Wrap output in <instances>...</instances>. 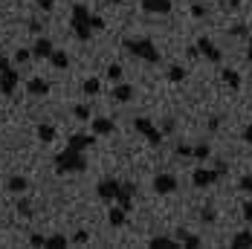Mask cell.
Returning <instances> with one entry per match:
<instances>
[{"label":"cell","mask_w":252,"mask_h":249,"mask_svg":"<svg viewBox=\"0 0 252 249\" xmlns=\"http://www.w3.org/2000/svg\"><path fill=\"white\" fill-rule=\"evenodd\" d=\"M55 171L58 174H78L87 168V156L84 151H73V148H64L61 154H55Z\"/></svg>","instance_id":"1"},{"label":"cell","mask_w":252,"mask_h":249,"mask_svg":"<svg viewBox=\"0 0 252 249\" xmlns=\"http://www.w3.org/2000/svg\"><path fill=\"white\" fill-rule=\"evenodd\" d=\"M220 78H223V84H226V87H232V90H241V75L235 73V70H223V73H220Z\"/></svg>","instance_id":"23"},{"label":"cell","mask_w":252,"mask_h":249,"mask_svg":"<svg viewBox=\"0 0 252 249\" xmlns=\"http://www.w3.org/2000/svg\"><path fill=\"white\" fill-rule=\"evenodd\" d=\"M18 212H21V218H32V206H29V200H21V203H18Z\"/></svg>","instance_id":"36"},{"label":"cell","mask_w":252,"mask_h":249,"mask_svg":"<svg viewBox=\"0 0 252 249\" xmlns=\"http://www.w3.org/2000/svg\"><path fill=\"white\" fill-rule=\"evenodd\" d=\"M35 6L44 9V12H52V9H55V0H35Z\"/></svg>","instance_id":"39"},{"label":"cell","mask_w":252,"mask_h":249,"mask_svg":"<svg viewBox=\"0 0 252 249\" xmlns=\"http://www.w3.org/2000/svg\"><path fill=\"white\" fill-rule=\"evenodd\" d=\"M122 47H125L133 58H142V61H148V64H159V50L154 47L151 38H125L122 41Z\"/></svg>","instance_id":"2"},{"label":"cell","mask_w":252,"mask_h":249,"mask_svg":"<svg viewBox=\"0 0 252 249\" xmlns=\"http://www.w3.org/2000/svg\"><path fill=\"white\" fill-rule=\"evenodd\" d=\"M50 61H52V67H55V70H67V67H70V55H67L64 50H52Z\"/></svg>","instance_id":"21"},{"label":"cell","mask_w":252,"mask_h":249,"mask_svg":"<svg viewBox=\"0 0 252 249\" xmlns=\"http://www.w3.org/2000/svg\"><path fill=\"white\" fill-rule=\"evenodd\" d=\"M67 244H70V238H67V235H50L44 249H67Z\"/></svg>","instance_id":"24"},{"label":"cell","mask_w":252,"mask_h":249,"mask_svg":"<svg viewBox=\"0 0 252 249\" xmlns=\"http://www.w3.org/2000/svg\"><path fill=\"white\" fill-rule=\"evenodd\" d=\"M151 186H154L157 194H174L177 191V177L174 174H157Z\"/></svg>","instance_id":"8"},{"label":"cell","mask_w":252,"mask_h":249,"mask_svg":"<svg viewBox=\"0 0 252 249\" xmlns=\"http://www.w3.org/2000/svg\"><path fill=\"white\" fill-rule=\"evenodd\" d=\"M18 84H21V73L9 67L6 73H0V96H12L18 90Z\"/></svg>","instance_id":"7"},{"label":"cell","mask_w":252,"mask_h":249,"mask_svg":"<svg viewBox=\"0 0 252 249\" xmlns=\"http://www.w3.org/2000/svg\"><path fill=\"white\" fill-rule=\"evenodd\" d=\"M200 220H203V223H215V220H218L215 209H203V212H200Z\"/></svg>","instance_id":"34"},{"label":"cell","mask_w":252,"mask_h":249,"mask_svg":"<svg viewBox=\"0 0 252 249\" xmlns=\"http://www.w3.org/2000/svg\"><path fill=\"white\" fill-rule=\"evenodd\" d=\"M70 26H73V32H76L78 41H90V35H93V26H90V9H87L84 3H76V6H73Z\"/></svg>","instance_id":"3"},{"label":"cell","mask_w":252,"mask_h":249,"mask_svg":"<svg viewBox=\"0 0 252 249\" xmlns=\"http://www.w3.org/2000/svg\"><path fill=\"white\" fill-rule=\"evenodd\" d=\"M177 156H191V151H194V148H191V145H183V142H180V145H177Z\"/></svg>","instance_id":"40"},{"label":"cell","mask_w":252,"mask_h":249,"mask_svg":"<svg viewBox=\"0 0 252 249\" xmlns=\"http://www.w3.org/2000/svg\"><path fill=\"white\" fill-rule=\"evenodd\" d=\"M119 188H122V183H119V180H113V177H107V180H99L96 194H99V200H104V203H113L116 194H119Z\"/></svg>","instance_id":"6"},{"label":"cell","mask_w":252,"mask_h":249,"mask_svg":"<svg viewBox=\"0 0 252 249\" xmlns=\"http://www.w3.org/2000/svg\"><path fill=\"white\" fill-rule=\"evenodd\" d=\"M122 75H125V70H122L119 64H110V67L104 70V78H107V81H119Z\"/></svg>","instance_id":"27"},{"label":"cell","mask_w":252,"mask_h":249,"mask_svg":"<svg viewBox=\"0 0 252 249\" xmlns=\"http://www.w3.org/2000/svg\"><path fill=\"white\" fill-rule=\"evenodd\" d=\"M238 188H241L244 194H252V174H244V177H241V183H238Z\"/></svg>","instance_id":"32"},{"label":"cell","mask_w":252,"mask_h":249,"mask_svg":"<svg viewBox=\"0 0 252 249\" xmlns=\"http://www.w3.org/2000/svg\"><path fill=\"white\" fill-rule=\"evenodd\" d=\"M133 194H136V188H133V183H122V188H119V194H116V203L130 212V203H133Z\"/></svg>","instance_id":"13"},{"label":"cell","mask_w":252,"mask_h":249,"mask_svg":"<svg viewBox=\"0 0 252 249\" xmlns=\"http://www.w3.org/2000/svg\"><path fill=\"white\" fill-rule=\"evenodd\" d=\"M218 127H220V119H218V116H215V119H209V130H218Z\"/></svg>","instance_id":"45"},{"label":"cell","mask_w":252,"mask_h":249,"mask_svg":"<svg viewBox=\"0 0 252 249\" xmlns=\"http://www.w3.org/2000/svg\"><path fill=\"white\" fill-rule=\"evenodd\" d=\"M232 35H238V38L247 35V26H232Z\"/></svg>","instance_id":"43"},{"label":"cell","mask_w":252,"mask_h":249,"mask_svg":"<svg viewBox=\"0 0 252 249\" xmlns=\"http://www.w3.org/2000/svg\"><path fill=\"white\" fill-rule=\"evenodd\" d=\"M232 247L235 249H250L252 247V232L250 229H241V232L232 238Z\"/></svg>","instance_id":"19"},{"label":"cell","mask_w":252,"mask_h":249,"mask_svg":"<svg viewBox=\"0 0 252 249\" xmlns=\"http://www.w3.org/2000/svg\"><path fill=\"white\" fill-rule=\"evenodd\" d=\"M151 249H177L183 247L180 241H174V238H151V244H148Z\"/></svg>","instance_id":"22"},{"label":"cell","mask_w":252,"mask_h":249,"mask_svg":"<svg viewBox=\"0 0 252 249\" xmlns=\"http://www.w3.org/2000/svg\"><path fill=\"white\" fill-rule=\"evenodd\" d=\"M90 26H93V32H101L104 29V21H101L99 15H90Z\"/></svg>","instance_id":"38"},{"label":"cell","mask_w":252,"mask_h":249,"mask_svg":"<svg viewBox=\"0 0 252 249\" xmlns=\"http://www.w3.org/2000/svg\"><path fill=\"white\" fill-rule=\"evenodd\" d=\"M9 67H12V64H9V58H3V55H0V73H6Z\"/></svg>","instance_id":"44"},{"label":"cell","mask_w":252,"mask_h":249,"mask_svg":"<svg viewBox=\"0 0 252 249\" xmlns=\"http://www.w3.org/2000/svg\"><path fill=\"white\" fill-rule=\"evenodd\" d=\"M133 127H136V133H142L151 145H159V142H162V133L157 130V124H154L148 116H136V119H133Z\"/></svg>","instance_id":"4"},{"label":"cell","mask_w":252,"mask_h":249,"mask_svg":"<svg viewBox=\"0 0 252 249\" xmlns=\"http://www.w3.org/2000/svg\"><path fill=\"white\" fill-rule=\"evenodd\" d=\"M99 90H101V81H99V78H87V81L81 84V93H84V96H96Z\"/></svg>","instance_id":"25"},{"label":"cell","mask_w":252,"mask_h":249,"mask_svg":"<svg viewBox=\"0 0 252 249\" xmlns=\"http://www.w3.org/2000/svg\"><path fill=\"white\" fill-rule=\"evenodd\" d=\"M93 142H96V133H73V136H70V142H67V148L87 151Z\"/></svg>","instance_id":"11"},{"label":"cell","mask_w":252,"mask_h":249,"mask_svg":"<svg viewBox=\"0 0 252 249\" xmlns=\"http://www.w3.org/2000/svg\"><path fill=\"white\" fill-rule=\"evenodd\" d=\"M107 3H110V6H119V3H125V0H107Z\"/></svg>","instance_id":"47"},{"label":"cell","mask_w":252,"mask_h":249,"mask_svg":"<svg viewBox=\"0 0 252 249\" xmlns=\"http://www.w3.org/2000/svg\"><path fill=\"white\" fill-rule=\"evenodd\" d=\"M197 50H200V55H206L212 64H220V61H223V52L218 50L209 38H200V41H197Z\"/></svg>","instance_id":"9"},{"label":"cell","mask_w":252,"mask_h":249,"mask_svg":"<svg viewBox=\"0 0 252 249\" xmlns=\"http://www.w3.org/2000/svg\"><path fill=\"white\" fill-rule=\"evenodd\" d=\"M90 127H93L96 136H110V133L116 130V122L107 119V116H101V119H90Z\"/></svg>","instance_id":"12"},{"label":"cell","mask_w":252,"mask_h":249,"mask_svg":"<svg viewBox=\"0 0 252 249\" xmlns=\"http://www.w3.org/2000/svg\"><path fill=\"white\" fill-rule=\"evenodd\" d=\"M142 9L148 15H168L174 9V3L171 0H142Z\"/></svg>","instance_id":"10"},{"label":"cell","mask_w":252,"mask_h":249,"mask_svg":"<svg viewBox=\"0 0 252 249\" xmlns=\"http://www.w3.org/2000/svg\"><path fill=\"white\" fill-rule=\"evenodd\" d=\"M113 99L119 101V104L130 101L133 99V87H130V84H116V87H113Z\"/></svg>","instance_id":"20"},{"label":"cell","mask_w":252,"mask_h":249,"mask_svg":"<svg viewBox=\"0 0 252 249\" xmlns=\"http://www.w3.org/2000/svg\"><path fill=\"white\" fill-rule=\"evenodd\" d=\"M241 215H244V220H250L252 223V200H247V203L241 206Z\"/></svg>","instance_id":"37"},{"label":"cell","mask_w":252,"mask_h":249,"mask_svg":"<svg viewBox=\"0 0 252 249\" xmlns=\"http://www.w3.org/2000/svg\"><path fill=\"white\" fill-rule=\"evenodd\" d=\"M177 241H180L186 249H200V247H203V241L197 238V235H191V232H183V229L177 232Z\"/></svg>","instance_id":"17"},{"label":"cell","mask_w":252,"mask_h":249,"mask_svg":"<svg viewBox=\"0 0 252 249\" xmlns=\"http://www.w3.org/2000/svg\"><path fill=\"white\" fill-rule=\"evenodd\" d=\"M29 247H47V238H44V235H38V232H35V235H29Z\"/></svg>","instance_id":"33"},{"label":"cell","mask_w":252,"mask_h":249,"mask_svg":"<svg viewBox=\"0 0 252 249\" xmlns=\"http://www.w3.org/2000/svg\"><path fill=\"white\" fill-rule=\"evenodd\" d=\"M220 171H218V168H206V165H200V168H194V171H191V186H194V188H209V186H212V183H215V180H220Z\"/></svg>","instance_id":"5"},{"label":"cell","mask_w":252,"mask_h":249,"mask_svg":"<svg viewBox=\"0 0 252 249\" xmlns=\"http://www.w3.org/2000/svg\"><path fill=\"white\" fill-rule=\"evenodd\" d=\"M209 154H212V148H209L206 142H197L194 151H191V156H194V159H209Z\"/></svg>","instance_id":"28"},{"label":"cell","mask_w":252,"mask_h":249,"mask_svg":"<svg viewBox=\"0 0 252 249\" xmlns=\"http://www.w3.org/2000/svg\"><path fill=\"white\" fill-rule=\"evenodd\" d=\"M70 244H76V247H84V244H90V232H84V229H78L76 235L70 238Z\"/></svg>","instance_id":"29"},{"label":"cell","mask_w":252,"mask_h":249,"mask_svg":"<svg viewBox=\"0 0 252 249\" xmlns=\"http://www.w3.org/2000/svg\"><path fill=\"white\" fill-rule=\"evenodd\" d=\"M26 188H29V180L21 174H12L6 180V191H12V194H24Z\"/></svg>","instance_id":"14"},{"label":"cell","mask_w":252,"mask_h":249,"mask_svg":"<svg viewBox=\"0 0 252 249\" xmlns=\"http://www.w3.org/2000/svg\"><path fill=\"white\" fill-rule=\"evenodd\" d=\"M168 78H171V81H174V84H180V81H183V78H186V70H183V67H171V70H168Z\"/></svg>","instance_id":"31"},{"label":"cell","mask_w":252,"mask_h":249,"mask_svg":"<svg viewBox=\"0 0 252 249\" xmlns=\"http://www.w3.org/2000/svg\"><path fill=\"white\" fill-rule=\"evenodd\" d=\"M38 139L47 145V142H52L55 139V127L52 124H38Z\"/></svg>","instance_id":"26"},{"label":"cell","mask_w":252,"mask_h":249,"mask_svg":"<svg viewBox=\"0 0 252 249\" xmlns=\"http://www.w3.org/2000/svg\"><path fill=\"white\" fill-rule=\"evenodd\" d=\"M73 113H76V119H81V122H90V107L87 104H76Z\"/></svg>","instance_id":"30"},{"label":"cell","mask_w":252,"mask_h":249,"mask_svg":"<svg viewBox=\"0 0 252 249\" xmlns=\"http://www.w3.org/2000/svg\"><path fill=\"white\" fill-rule=\"evenodd\" d=\"M26 93H29V96H47V93H50V84H47L44 78H29V81H26Z\"/></svg>","instance_id":"16"},{"label":"cell","mask_w":252,"mask_h":249,"mask_svg":"<svg viewBox=\"0 0 252 249\" xmlns=\"http://www.w3.org/2000/svg\"><path fill=\"white\" fill-rule=\"evenodd\" d=\"M32 58V50H18L15 52V64H26Z\"/></svg>","instance_id":"35"},{"label":"cell","mask_w":252,"mask_h":249,"mask_svg":"<svg viewBox=\"0 0 252 249\" xmlns=\"http://www.w3.org/2000/svg\"><path fill=\"white\" fill-rule=\"evenodd\" d=\"M247 58H250V64H252V38H250V47H247Z\"/></svg>","instance_id":"46"},{"label":"cell","mask_w":252,"mask_h":249,"mask_svg":"<svg viewBox=\"0 0 252 249\" xmlns=\"http://www.w3.org/2000/svg\"><path fill=\"white\" fill-rule=\"evenodd\" d=\"M125 220H127V212L122 206H113L110 215H107V223L113 226V229H119V226H125Z\"/></svg>","instance_id":"18"},{"label":"cell","mask_w":252,"mask_h":249,"mask_svg":"<svg viewBox=\"0 0 252 249\" xmlns=\"http://www.w3.org/2000/svg\"><path fill=\"white\" fill-rule=\"evenodd\" d=\"M191 15H194V18H206V6H203V3H194V6H191Z\"/></svg>","instance_id":"41"},{"label":"cell","mask_w":252,"mask_h":249,"mask_svg":"<svg viewBox=\"0 0 252 249\" xmlns=\"http://www.w3.org/2000/svg\"><path fill=\"white\" fill-rule=\"evenodd\" d=\"M52 50H55V47H52L50 38H38V41H35V47H32V58H50Z\"/></svg>","instance_id":"15"},{"label":"cell","mask_w":252,"mask_h":249,"mask_svg":"<svg viewBox=\"0 0 252 249\" xmlns=\"http://www.w3.org/2000/svg\"><path fill=\"white\" fill-rule=\"evenodd\" d=\"M244 142H250V145H252V124L244 127Z\"/></svg>","instance_id":"42"}]
</instances>
